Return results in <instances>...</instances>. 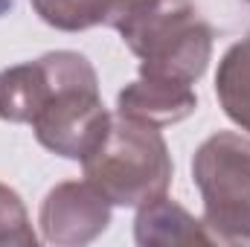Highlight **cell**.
I'll return each mask as SVG.
<instances>
[{"label":"cell","instance_id":"6da1fadb","mask_svg":"<svg viewBox=\"0 0 250 247\" xmlns=\"http://www.w3.org/2000/svg\"><path fill=\"white\" fill-rule=\"evenodd\" d=\"M111 26L143 76L195 84L212 56V29L189 0H123Z\"/></svg>","mask_w":250,"mask_h":247},{"label":"cell","instance_id":"7a4b0ae2","mask_svg":"<svg viewBox=\"0 0 250 247\" xmlns=\"http://www.w3.org/2000/svg\"><path fill=\"white\" fill-rule=\"evenodd\" d=\"M41 59L53 87L29 125L44 148L82 163L102 145L114 120L102 105L96 70L82 53L73 50L47 53Z\"/></svg>","mask_w":250,"mask_h":247},{"label":"cell","instance_id":"3957f363","mask_svg":"<svg viewBox=\"0 0 250 247\" xmlns=\"http://www.w3.org/2000/svg\"><path fill=\"white\" fill-rule=\"evenodd\" d=\"M84 181L96 186L111 206H146L166 195L172 184L169 145L157 125L117 114L102 145L82 160Z\"/></svg>","mask_w":250,"mask_h":247},{"label":"cell","instance_id":"277c9868","mask_svg":"<svg viewBox=\"0 0 250 247\" xmlns=\"http://www.w3.org/2000/svg\"><path fill=\"white\" fill-rule=\"evenodd\" d=\"M204 227L221 245H250V137L218 131L192 157Z\"/></svg>","mask_w":250,"mask_h":247},{"label":"cell","instance_id":"5b68a950","mask_svg":"<svg viewBox=\"0 0 250 247\" xmlns=\"http://www.w3.org/2000/svg\"><path fill=\"white\" fill-rule=\"evenodd\" d=\"M38 224L44 242L50 245H87L108 230L111 201L90 181H64L47 192L38 212Z\"/></svg>","mask_w":250,"mask_h":247},{"label":"cell","instance_id":"8992f818","mask_svg":"<svg viewBox=\"0 0 250 247\" xmlns=\"http://www.w3.org/2000/svg\"><path fill=\"white\" fill-rule=\"evenodd\" d=\"M198 96L192 84L172 82V79H157V76H137V82L125 84L117 96V114L140 120L148 125H175L195 114Z\"/></svg>","mask_w":250,"mask_h":247},{"label":"cell","instance_id":"52a82bcc","mask_svg":"<svg viewBox=\"0 0 250 247\" xmlns=\"http://www.w3.org/2000/svg\"><path fill=\"white\" fill-rule=\"evenodd\" d=\"M134 239L143 247H172V245L189 247V245H212L215 242L209 236V230L204 227V221L189 215L181 204H175L166 195L140 206L137 221H134Z\"/></svg>","mask_w":250,"mask_h":247},{"label":"cell","instance_id":"ba28073f","mask_svg":"<svg viewBox=\"0 0 250 247\" xmlns=\"http://www.w3.org/2000/svg\"><path fill=\"white\" fill-rule=\"evenodd\" d=\"M50 73L44 59L0 70V120L32 123L50 96Z\"/></svg>","mask_w":250,"mask_h":247},{"label":"cell","instance_id":"9c48e42d","mask_svg":"<svg viewBox=\"0 0 250 247\" xmlns=\"http://www.w3.org/2000/svg\"><path fill=\"white\" fill-rule=\"evenodd\" d=\"M215 96L224 114L250 131V32L224 53L215 73Z\"/></svg>","mask_w":250,"mask_h":247},{"label":"cell","instance_id":"30bf717a","mask_svg":"<svg viewBox=\"0 0 250 247\" xmlns=\"http://www.w3.org/2000/svg\"><path fill=\"white\" fill-rule=\"evenodd\" d=\"M123 0H32L38 18L62 32H82L114 21Z\"/></svg>","mask_w":250,"mask_h":247},{"label":"cell","instance_id":"8fae6325","mask_svg":"<svg viewBox=\"0 0 250 247\" xmlns=\"http://www.w3.org/2000/svg\"><path fill=\"white\" fill-rule=\"evenodd\" d=\"M35 233L26 215V206L21 195L6 184H0V245H21L29 247L35 245Z\"/></svg>","mask_w":250,"mask_h":247},{"label":"cell","instance_id":"7c38bea8","mask_svg":"<svg viewBox=\"0 0 250 247\" xmlns=\"http://www.w3.org/2000/svg\"><path fill=\"white\" fill-rule=\"evenodd\" d=\"M248 3H250V0H248Z\"/></svg>","mask_w":250,"mask_h":247}]
</instances>
